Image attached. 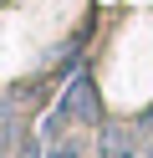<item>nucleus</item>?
<instances>
[{"label": "nucleus", "mask_w": 153, "mask_h": 158, "mask_svg": "<svg viewBox=\"0 0 153 158\" xmlns=\"http://www.w3.org/2000/svg\"><path fill=\"white\" fill-rule=\"evenodd\" d=\"M66 123L77 127H97L102 123V102H97V87L87 82V77H77V82H66V92H61V107H56Z\"/></svg>", "instance_id": "1"}, {"label": "nucleus", "mask_w": 153, "mask_h": 158, "mask_svg": "<svg viewBox=\"0 0 153 158\" xmlns=\"http://www.w3.org/2000/svg\"><path fill=\"white\" fill-rule=\"evenodd\" d=\"M143 138L133 133V127H102L97 138V158H143Z\"/></svg>", "instance_id": "2"}, {"label": "nucleus", "mask_w": 153, "mask_h": 158, "mask_svg": "<svg viewBox=\"0 0 153 158\" xmlns=\"http://www.w3.org/2000/svg\"><path fill=\"white\" fill-rule=\"evenodd\" d=\"M46 158H82V153H77V143H71V138H66V143H56V148H51Z\"/></svg>", "instance_id": "3"}]
</instances>
